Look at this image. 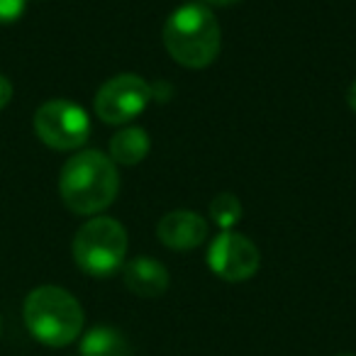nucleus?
I'll list each match as a JSON object with an SVG mask.
<instances>
[{
  "label": "nucleus",
  "mask_w": 356,
  "mask_h": 356,
  "mask_svg": "<svg viewBox=\"0 0 356 356\" xmlns=\"http://www.w3.org/2000/svg\"><path fill=\"white\" fill-rule=\"evenodd\" d=\"M120 191V173L115 161L103 152L74 154L59 176V193L64 205L76 215H98L113 205Z\"/></svg>",
  "instance_id": "f257e3e1"
},
{
  "label": "nucleus",
  "mask_w": 356,
  "mask_h": 356,
  "mask_svg": "<svg viewBox=\"0 0 356 356\" xmlns=\"http://www.w3.org/2000/svg\"><path fill=\"white\" fill-rule=\"evenodd\" d=\"M163 47L176 64L203 69L213 64L222 47V30L208 6L188 3L168 15L163 25Z\"/></svg>",
  "instance_id": "f03ea898"
},
{
  "label": "nucleus",
  "mask_w": 356,
  "mask_h": 356,
  "mask_svg": "<svg viewBox=\"0 0 356 356\" xmlns=\"http://www.w3.org/2000/svg\"><path fill=\"white\" fill-rule=\"evenodd\" d=\"M25 325L37 341L47 346H66L83 330V307L59 286H40L25 300Z\"/></svg>",
  "instance_id": "7ed1b4c3"
},
{
  "label": "nucleus",
  "mask_w": 356,
  "mask_h": 356,
  "mask_svg": "<svg viewBox=\"0 0 356 356\" xmlns=\"http://www.w3.org/2000/svg\"><path fill=\"white\" fill-rule=\"evenodd\" d=\"M127 254V232L113 218H93L76 232L74 259L88 276L105 278L122 268Z\"/></svg>",
  "instance_id": "20e7f679"
},
{
  "label": "nucleus",
  "mask_w": 356,
  "mask_h": 356,
  "mask_svg": "<svg viewBox=\"0 0 356 356\" xmlns=\"http://www.w3.org/2000/svg\"><path fill=\"white\" fill-rule=\"evenodd\" d=\"M35 132L47 147L71 152L86 144L90 134V120L81 105L71 100H49L35 113Z\"/></svg>",
  "instance_id": "39448f33"
},
{
  "label": "nucleus",
  "mask_w": 356,
  "mask_h": 356,
  "mask_svg": "<svg viewBox=\"0 0 356 356\" xmlns=\"http://www.w3.org/2000/svg\"><path fill=\"white\" fill-rule=\"evenodd\" d=\"M152 98L154 88L142 76L120 74L100 86L95 95V115L108 124H124L137 118Z\"/></svg>",
  "instance_id": "423d86ee"
},
{
  "label": "nucleus",
  "mask_w": 356,
  "mask_h": 356,
  "mask_svg": "<svg viewBox=\"0 0 356 356\" xmlns=\"http://www.w3.org/2000/svg\"><path fill=\"white\" fill-rule=\"evenodd\" d=\"M208 264L215 276L225 278L229 283H239L252 278L259 271L261 254L249 237L227 229V232H220L213 239L208 249Z\"/></svg>",
  "instance_id": "0eeeda50"
},
{
  "label": "nucleus",
  "mask_w": 356,
  "mask_h": 356,
  "mask_svg": "<svg viewBox=\"0 0 356 356\" xmlns=\"http://www.w3.org/2000/svg\"><path fill=\"white\" fill-rule=\"evenodd\" d=\"M156 237L173 252H191L208 237V222L193 210H171L156 225Z\"/></svg>",
  "instance_id": "6e6552de"
},
{
  "label": "nucleus",
  "mask_w": 356,
  "mask_h": 356,
  "mask_svg": "<svg viewBox=\"0 0 356 356\" xmlns=\"http://www.w3.org/2000/svg\"><path fill=\"white\" fill-rule=\"evenodd\" d=\"M124 286L139 298H159L168 288V271L152 257H137L122 268Z\"/></svg>",
  "instance_id": "1a4fd4ad"
},
{
  "label": "nucleus",
  "mask_w": 356,
  "mask_h": 356,
  "mask_svg": "<svg viewBox=\"0 0 356 356\" xmlns=\"http://www.w3.org/2000/svg\"><path fill=\"white\" fill-rule=\"evenodd\" d=\"M152 149L147 129L142 127H124L110 139V159L124 166H134V163L144 161Z\"/></svg>",
  "instance_id": "9d476101"
},
{
  "label": "nucleus",
  "mask_w": 356,
  "mask_h": 356,
  "mask_svg": "<svg viewBox=\"0 0 356 356\" xmlns=\"http://www.w3.org/2000/svg\"><path fill=\"white\" fill-rule=\"evenodd\" d=\"M81 356H132L127 337L115 327H93L81 339Z\"/></svg>",
  "instance_id": "9b49d317"
},
{
  "label": "nucleus",
  "mask_w": 356,
  "mask_h": 356,
  "mask_svg": "<svg viewBox=\"0 0 356 356\" xmlns=\"http://www.w3.org/2000/svg\"><path fill=\"white\" fill-rule=\"evenodd\" d=\"M244 210H242V203H239L237 195L232 193H218L213 200H210V218L213 222L218 225L222 232L232 229L234 225L242 220Z\"/></svg>",
  "instance_id": "f8f14e48"
},
{
  "label": "nucleus",
  "mask_w": 356,
  "mask_h": 356,
  "mask_svg": "<svg viewBox=\"0 0 356 356\" xmlns=\"http://www.w3.org/2000/svg\"><path fill=\"white\" fill-rule=\"evenodd\" d=\"M25 6L27 0H0V25H10V22L20 20Z\"/></svg>",
  "instance_id": "ddd939ff"
},
{
  "label": "nucleus",
  "mask_w": 356,
  "mask_h": 356,
  "mask_svg": "<svg viewBox=\"0 0 356 356\" xmlns=\"http://www.w3.org/2000/svg\"><path fill=\"white\" fill-rule=\"evenodd\" d=\"M10 100H13V83L6 79V76L0 74V110L6 108Z\"/></svg>",
  "instance_id": "4468645a"
},
{
  "label": "nucleus",
  "mask_w": 356,
  "mask_h": 356,
  "mask_svg": "<svg viewBox=\"0 0 356 356\" xmlns=\"http://www.w3.org/2000/svg\"><path fill=\"white\" fill-rule=\"evenodd\" d=\"M346 103H349V108L356 113V81L349 86V90H346Z\"/></svg>",
  "instance_id": "2eb2a0df"
},
{
  "label": "nucleus",
  "mask_w": 356,
  "mask_h": 356,
  "mask_svg": "<svg viewBox=\"0 0 356 356\" xmlns=\"http://www.w3.org/2000/svg\"><path fill=\"white\" fill-rule=\"evenodd\" d=\"M242 0H200V6H234Z\"/></svg>",
  "instance_id": "dca6fc26"
},
{
  "label": "nucleus",
  "mask_w": 356,
  "mask_h": 356,
  "mask_svg": "<svg viewBox=\"0 0 356 356\" xmlns=\"http://www.w3.org/2000/svg\"><path fill=\"white\" fill-rule=\"evenodd\" d=\"M339 356H354V354H339Z\"/></svg>",
  "instance_id": "f3484780"
}]
</instances>
